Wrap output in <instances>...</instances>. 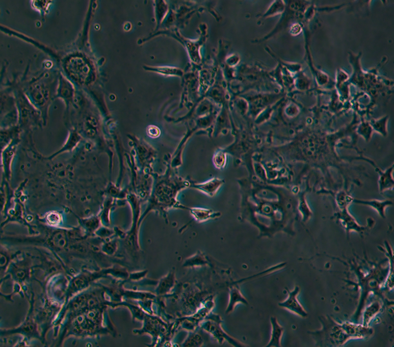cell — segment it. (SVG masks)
<instances>
[{
	"instance_id": "cell-26",
	"label": "cell",
	"mask_w": 394,
	"mask_h": 347,
	"mask_svg": "<svg viewBox=\"0 0 394 347\" xmlns=\"http://www.w3.org/2000/svg\"><path fill=\"white\" fill-rule=\"evenodd\" d=\"M62 217L57 212H48L45 217L46 225L50 227H57L61 222Z\"/></svg>"
},
{
	"instance_id": "cell-29",
	"label": "cell",
	"mask_w": 394,
	"mask_h": 347,
	"mask_svg": "<svg viewBox=\"0 0 394 347\" xmlns=\"http://www.w3.org/2000/svg\"><path fill=\"white\" fill-rule=\"evenodd\" d=\"M147 134L151 138H157L160 135V130L155 126H149L147 129Z\"/></svg>"
},
{
	"instance_id": "cell-4",
	"label": "cell",
	"mask_w": 394,
	"mask_h": 347,
	"mask_svg": "<svg viewBox=\"0 0 394 347\" xmlns=\"http://www.w3.org/2000/svg\"><path fill=\"white\" fill-rule=\"evenodd\" d=\"M39 267V265H33L32 257L28 254L24 255L21 257L19 256L11 262L2 282L10 277L14 285L13 291L7 296L6 295H2V296L5 298L7 301H12V297L17 294L21 295L23 297H28L26 293L28 290L26 283L30 280L31 275L33 274V269Z\"/></svg>"
},
{
	"instance_id": "cell-16",
	"label": "cell",
	"mask_w": 394,
	"mask_h": 347,
	"mask_svg": "<svg viewBox=\"0 0 394 347\" xmlns=\"http://www.w3.org/2000/svg\"><path fill=\"white\" fill-rule=\"evenodd\" d=\"M189 211L198 222H205L210 219L218 218L220 212H215L212 210L202 209V208H189Z\"/></svg>"
},
{
	"instance_id": "cell-18",
	"label": "cell",
	"mask_w": 394,
	"mask_h": 347,
	"mask_svg": "<svg viewBox=\"0 0 394 347\" xmlns=\"http://www.w3.org/2000/svg\"><path fill=\"white\" fill-rule=\"evenodd\" d=\"M14 154L15 146L13 145L4 151L3 156H2L4 176L8 180H10L11 176H12V165Z\"/></svg>"
},
{
	"instance_id": "cell-24",
	"label": "cell",
	"mask_w": 394,
	"mask_h": 347,
	"mask_svg": "<svg viewBox=\"0 0 394 347\" xmlns=\"http://www.w3.org/2000/svg\"><path fill=\"white\" fill-rule=\"evenodd\" d=\"M203 344L202 337L199 333L190 331L189 335L181 344L182 346H201Z\"/></svg>"
},
{
	"instance_id": "cell-19",
	"label": "cell",
	"mask_w": 394,
	"mask_h": 347,
	"mask_svg": "<svg viewBox=\"0 0 394 347\" xmlns=\"http://www.w3.org/2000/svg\"><path fill=\"white\" fill-rule=\"evenodd\" d=\"M381 309V304L378 301L373 302L370 305L366 306L363 312V315H362V317H363L362 325L369 327L372 320L380 312Z\"/></svg>"
},
{
	"instance_id": "cell-2",
	"label": "cell",
	"mask_w": 394,
	"mask_h": 347,
	"mask_svg": "<svg viewBox=\"0 0 394 347\" xmlns=\"http://www.w3.org/2000/svg\"><path fill=\"white\" fill-rule=\"evenodd\" d=\"M109 308H111L109 304L104 303L67 313L58 330L55 346H62L69 337H117L118 331L109 315Z\"/></svg>"
},
{
	"instance_id": "cell-22",
	"label": "cell",
	"mask_w": 394,
	"mask_h": 347,
	"mask_svg": "<svg viewBox=\"0 0 394 347\" xmlns=\"http://www.w3.org/2000/svg\"><path fill=\"white\" fill-rule=\"evenodd\" d=\"M118 249V243L116 239H107V241H102L100 245V251L105 256L112 257L117 252Z\"/></svg>"
},
{
	"instance_id": "cell-11",
	"label": "cell",
	"mask_w": 394,
	"mask_h": 347,
	"mask_svg": "<svg viewBox=\"0 0 394 347\" xmlns=\"http://www.w3.org/2000/svg\"><path fill=\"white\" fill-rule=\"evenodd\" d=\"M286 290L288 292L287 299L285 301L279 303L280 307L286 309L304 318L307 317L308 313L298 300L297 297L300 292L299 286H295V289L293 291H290L288 289Z\"/></svg>"
},
{
	"instance_id": "cell-5",
	"label": "cell",
	"mask_w": 394,
	"mask_h": 347,
	"mask_svg": "<svg viewBox=\"0 0 394 347\" xmlns=\"http://www.w3.org/2000/svg\"><path fill=\"white\" fill-rule=\"evenodd\" d=\"M29 308L24 321L17 328L12 329H2L1 337L6 338L10 336L20 335L23 337L21 341L18 342L15 346H28L31 340H39L42 344H44L40 333L39 324H38L35 316V294L31 291L30 299H28Z\"/></svg>"
},
{
	"instance_id": "cell-25",
	"label": "cell",
	"mask_w": 394,
	"mask_h": 347,
	"mask_svg": "<svg viewBox=\"0 0 394 347\" xmlns=\"http://www.w3.org/2000/svg\"><path fill=\"white\" fill-rule=\"evenodd\" d=\"M113 199H109V200H107L106 202L104 203V205H103V209L101 211V214H100V216H98L99 217L100 221H101V223L103 224L105 227H107V226L109 225V212L110 211H111L112 206H113Z\"/></svg>"
},
{
	"instance_id": "cell-10",
	"label": "cell",
	"mask_w": 394,
	"mask_h": 347,
	"mask_svg": "<svg viewBox=\"0 0 394 347\" xmlns=\"http://www.w3.org/2000/svg\"><path fill=\"white\" fill-rule=\"evenodd\" d=\"M320 332L324 333L326 341L330 342L331 346H341L351 339L342 324L330 319H327L324 324L323 331Z\"/></svg>"
},
{
	"instance_id": "cell-7",
	"label": "cell",
	"mask_w": 394,
	"mask_h": 347,
	"mask_svg": "<svg viewBox=\"0 0 394 347\" xmlns=\"http://www.w3.org/2000/svg\"><path fill=\"white\" fill-rule=\"evenodd\" d=\"M128 201L130 203L134 212L133 226L131 230L127 233H125L123 241H124V247L126 251L127 254L132 257L133 260H137L139 259V254H140V247L138 241V228L139 220H140V200L130 195L128 196Z\"/></svg>"
},
{
	"instance_id": "cell-17",
	"label": "cell",
	"mask_w": 394,
	"mask_h": 347,
	"mask_svg": "<svg viewBox=\"0 0 394 347\" xmlns=\"http://www.w3.org/2000/svg\"><path fill=\"white\" fill-rule=\"evenodd\" d=\"M224 181L219 180L217 178H213L203 183L196 184L194 188L203 192L208 196H214L217 193L221 185L223 184Z\"/></svg>"
},
{
	"instance_id": "cell-6",
	"label": "cell",
	"mask_w": 394,
	"mask_h": 347,
	"mask_svg": "<svg viewBox=\"0 0 394 347\" xmlns=\"http://www.w3.org/2000/svg\"><path fill=\"white\" fill-rule=\"evenodd\" d=\"M181 186L174 187L172 184L171 187L169 185H161L159 182L154 188V191L150 196L149 204L144 213L140 217L139 220V226L142 223L143 219L146 217L150 211H158L160 212L167 211L169 208H180L182 209H189V207H186L181 205L177 202L176 196H177L179 190L182 188Z\"/></svg>"
},
{
	"instance_id": "cell-3",
	"label": "cell",
	"mask_w": 394,
	"mask_h": 347,
	"mask_svg": "<svg viewBox=\"0 0 394 347\" xmlns=\"http://www.w3.org/2000/svg\"><path fill=\"white\" fill-rule=\"evenodd\" d=\"M129 275V273L126 269L120 265H116L111 268H100L93 271L89 269H82L79 273L73 275L69 279L64 305L75 295L90 287L98 279L112 276L116 279L127 281Z\"/></svg>"
},
{
	"instance_id": "cell-20",
	"label": "cell",
	"mask_w": 394,
	"mask_h": 347,
	"mask_svg": "<svg viewBox=\"0 0 394 347\" xmlns=\"http://www.w3.org/2000/svg\"><path fill=\"white\" fill-rule=\"evenodd\" d=\"M20 255H21V252L18 251L16 252H11L6 248L4 247V246H2L1 249V273H6L7 269H8L9 265H10L11 262L16 259L19 257Z\"/></svg>"
},
{
	"instance_id": "cell-23",
	"label": "cell",
	"mask_w": 394,
	"mask_h": 347,
	"mask_svg": "<svg viewBox=\"0 0 394 347\" xmlns=\"http://www.w3.org/2000/svg\"><path fill=\"white\" fill-rule=\"evenodd\" d=\"M355 203H360V204L366 205L370 206V207H373L374 209L377 210L379 212L380 216L382 217H385V208L387 206L391 205L390 201H355Z\"/></svg>"
},
{
	"instance_id": "cell-12",
	"label": "cell",
	"mask_w": 394,
	"mask_h": 347,
	"mask_svg": "<svg viewBox=\"0 0 394 347\" xmlns=\"http://www.w3.org/2000/svg\"><path fill=\"white\" fill-rule=\"evenodd\" d=\"M176 283L175 271L172 270L159 281L155 288V295L163 297L169 294L175 286Z\"/></svg>"
},
{
	"instance_id": "cell-1",
	"label": "cell",
	"mask_w": 394,
	"mask_h": 347,
	"mask_svg": "<svg viewBox=\"0 0 394 347\" xmlns=\"http://www.w3.org/2000/svg\"><path fill=\"white\" fill-rule=\"evenodd\" d=\"M39 233L37 236H23L7 235L2 238L4 243L11 245L42 246L50 250L66 270L64 259L72 257L105 262L106 256L100 251V243L90 241L80 227L59 228L50 227L37 220Z\"/></svg>"
},
{
	"instance_id": "cell-13",
	"label": "cell",
	"mask_w": 394,
	"mask_h": 347,
	"mask_svg": "<svg viewBox=\"0 0 394 347\" xmlns=\"http://www.w3.org/2000/svg\"><path fill=\"white\" fill-rule=\"evenodd\" d=\"M77 217L80 227L87 237H94L95 232L100 227V219L98 216L88 217V218H80Z\"/></svg>"
},
{
	"instance_id": "cell-9",
	"label": "cell",
	"mask_w": 394,
	"mask_h": 347,
	"mask_svg": "<svg viewBox=\"0 0 394 347\" xmlns=\"http://www.w3.org/2000/svg\"><path fill=\"white\" fill-rule=\"evenodd\" d=\"M167 331V326L164 322L161 321L158 317L147 313L143 320V326L141 329L133 330L135 335H142L149 334L152 337V344L154 346L156 343L159 338L165 334Z\"/></svg>"
},
{
	"instance_id": "cell-21",
	"label": "cell",
	"mask_w": 394,
	"mask_h": 347,
	"mask_svg": "<svg viewBox=\"0 0 394 347\" xmlns=\"http://www.w3.org/2000/svg\"><path fill=\"white\" fill-rule=\"evenodd\" d=\"M209 264L206 257L202 253H196L193 256L189 257L183 262V267L195 268L198 266H204Z\"/></svg>"
},
{
	"instance_id": "cell-27",
	"label": "cell",
	"mask_w": 394,
	"mask_h": 347,
	"mask_svg": "<svg viewBox=\"0 0 394 347\" xmlns=\"http://www.w3.org/2000/svg\"><path fill=\"white\" fill-rule=\"evenodd\" d=\"M156 71L161 74L170 75H182V71L180 69L172 68H156Z\"/></svg>"
},
{
	"instance_id": "cell-8",
	"label": "cell",
	"mask_w": 394,
	"mask_h": 347,
	"mask_svg": "<svg viewBox=\"0 0 394 347\" xmlns=\"http://www.w3.org/2000/svg\"><path fill=\"white\" fill-rule=\"evenodd\" d=\"M205 321L201 322L200 327L203 331L209 333L219 344L227 341L234 346H246V344L230 336L221 326L222 320L219 315L208 314Z\"/></svg>"
},
{
	"instance_id": "cell-15",
	"label": "cell",
	"mask_w": 394,
	"mask_h": 347,
	"mask_svg": "<svg viewBox=\"0 0 394 347\" xmlns=\"http://www.w3.org/2000/svg\"><path fill=\"white\" fill-rule=\"evenodd\" d=\"M271 324H272V335L271 339L269 341L267 347H279L281 346V339L283 337L284 329L283 327L277 322L276 317L272 316L270 318Z\"/></svg>"
},
{
	"instance_id": "cell-14",
	"label": "cell",
	"mask_w": 394,
	"mask_h": 347,
	"mask_svg": "<svg viewBox=\"0 0 394 347\" xmlns=\"http://www.w3.org/2000/svg\"><path fill=\"white\" fill-rule=\"evenodd\" d=\"M243 304L246 306H248L249 303L243 295L242 294L240 288H239L238 285L236 283H234L230 287L229 290V301L227 307L226 308L225 313L227 314L233 312L235 307H236L238 304Z\"/></svg>"
},
{
	"instance_id": "cell-28",
	"label": "cell",
	"mask_w": 394,
	"mask_h": 347,
	"mask_svg": "<svg viewBox=\"0 0 394 347\" xmlns=\"http://www.w3.org/2000/svg\"><path fill=\"white\" fill-rule=\"evenodd\" d=\"M147 271H141V272H136L129 273V278L127 281H139V280L142 279L146 276L147 274Z\"/></svg>"
}]
</instances>
